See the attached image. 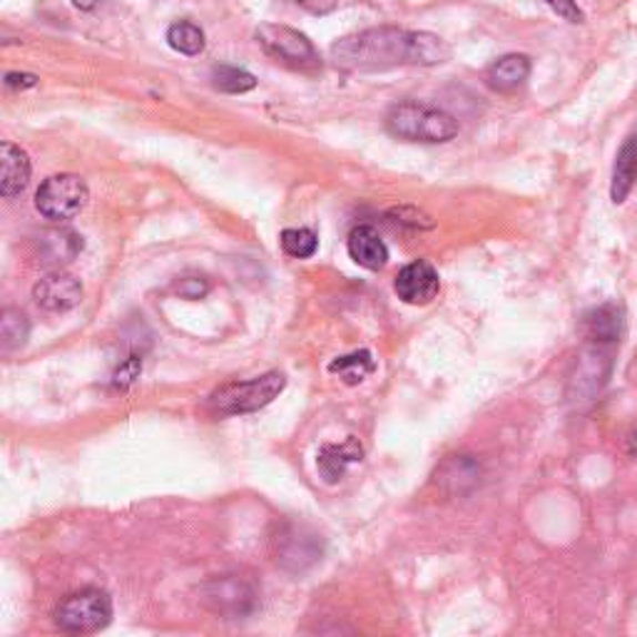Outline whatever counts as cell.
Here are the masks:
<instances>
[{"label":"cell","mask_w":637,"mask_h":637,"mask_svg":"<svg viewBox=\"0 0 637 637\" xmlns=\"http://www.w3.org/2000/svg\"><path fill=\"white\" fill-rule=\"evenodd\" d=\"M33 300L46 312H68L80 304L82 284L65 272H53L36 284Z\"/></svg>","instance_id":"9"},{"label":"cell","mask_w":637,"mask_h":637,"mask_svg":"<svg viewBox=\"0 0 637 637\" xmlns=\"http://www.w3.org/2000/svg\"><path fill=\"white\" fill-rule=\"evenodd\" d=\"M212 82H214V88L222 90V92H232V95L252 90L256 85V80L252 73H246V70H242V68H232V65L214 68Z\"/></svg>","instance_id":"21"},{"label":"cell","mask_w":637,"mask_h":637,"mask_svg":"<svg viewBox=\"0 0 637 637\" xmlns=\"http://www.w3.org/2000/svg\"><path fill=\"white\" fill-rule=\"evenodd\" d=\"M374 358L368 352H354L348 356H338L336 362H332L328 372L338 374L346 384H362L368 374H374Z\"/></svg>","instance_id":"19"},{"label":"cell","mask_w":637,"mask_h":637,"mask_svg":"<svg viewBox=\"0 0 637 637\" xmlns=\"http://www.w3.org/2000/svg\"><path fill=\"white\" fill-rule=\"evenodd\" d=\"M168 43L182 55H200L204 50V33L190 20H178L168 30Z\"/></svg>","instance_id":"20"},{"label":"cell","mask_w":637,"mask_h":637,"mask_svg":"<svg viewBox=\"0 0 637 637\" xmlns=\"http://www.w3.org/2000/svg\"><path fill=\"white\" fill-rule=\"evenodd\" d=\"M292 3L304 8V10H310V13H314V16H326L336 8V0H292Z\"/></svg>","instance_id":"26"},{"label":"cell","mask_w":637,"mask_h":637,"mask_svg":"<svg viewBox=\"0 0 637 637\" xmlns=\"http://www.w3.org/2000/svg\"><path fill=\"white\" fill-rule=\"evenodd\" d=\"M36 82H38L36 75H26V73H8L6 75L8 88H33Z\"/></svg>","instance_id":"27"},{"label":"cell","mask_w":637,"mask_h":637,"mask_svg":"<svg viewBox=\"0 0 637 637\" xmlns=\"http://www.w3.org/2000/svg\"><path fill=\"white\" fill-rule=\"evenodd\" d=\"M140 368H142V362H138V358H130V362L125 366H120L118 368V374H115V384L118 386H128L132 384L138 378L140 374Z\"/></svg>","instance_id":"25"},{"label":"cell","mask_w":637,"mask_h":637,"mask_svg":"<svg viewBox=\"0 0 637 637\" xmlns=\"http://www.w3.org/2000/svg\"><path fill=\"white\" fill-rule=\"evenodd\" d=\"M286 378L280 372H270L264 376L250 378V382H234L214 392L208 401L212 414L218 416H237V414H252L284 392Z\"/></svg>","instance_id":"3"},{"label":"cell","mask_w":637,"mask_h":637,"mask_svg":"<svg viewBox=\"0 0 637 637\" xmlns=\"http://www.w3.org/2000/svg\"><path fill=\"white\" fill-rule=\"evenodd\" d=\"M451 58V46L434 33L404 28H368L332 46V60L344 70H392L401 65H438Z\"/></svg>","instance_id":"1"},{"label":"cell","mask_w":637,"mask_h":637,"mask_svg":"<svg viewBox=\"0 0 637 637\" xmlns=\"http://www.w3.org/2000/svg\"><path fill=\"white\" fill-rule=\"evenodd\" d=\"M202 600L212 613L228 615V618H242V615H250L256 608L254 588L237 575L212 578L202 588Z\"/></svg>","instance_id":"7"},{"label":"cell","mask_w":637,"mask_h":637,"mask_svg":"<svg viewBox=\"0 0 637 637\" xmlns=\"http://www.w3.org/2000/svg\"><path fill=\"white\" fill-rule=\"evenodd\" d=\"M346 250L348 256L368 272L384 270L388 262V246L372 224H358V228H354L346 240Z\"/></svg>","instance_id":"10"},{"label":"cell","mask_w":637,"mask_h":637,"mask_svg":"<svg viewBox=\"0 0 637 637\" xmlns=\"http://www.w3.org/2000/svg\"><path fill=\"white\" fill-rule=\"evenodd\" d=\"M280 242H282V250L290 256H294V260H310V256H314L318 250L316 234L304 228L284 230Z\"/></svg>","instance_id":"22"},{"label":"cell","mask_w":637,"mask_h":637,"mask_svg":"<svg viewBox=\"0 0 637 637\" xmlns=\"http://www.w3.org/2000/svg\"><path fill=\"white\" fill-rule=\"evenodd\" d=\"M30 336V322L28 316L20 310H6L0 316V346L3 352L10 354L16 348L23 346Z\"/></svg>","instance_id":"18"},{"label":"cell","mask_w":637,"mask_h":637,"mask_svg":"<svg viewBox=\"0 0 637 637\" xmlns=\"http://www.w3.org/2000/svg\"><path fill=\"white\" fill-rule=\"evenodd\" d=\"M276 563H282L290 570H304L322 556L318 540L314 533H306L302 528H292L280 538V553H276Z\"/></svg>","instance_id":"13"},{"label":"cell","mask_w":637,"mask_h":637,"mask_svg":"<svg viewBox=\"0 0 637 637\" xmlns=\"http://www.w3.org/2000/svg\"><path fill=\"white\" fill-rule=\"evenodd\" d=\"M583 332L590 344L598 346L618 344L623 334V310L618 304L595 306V310L585 314L583 318Z\"/></svg>","instance_id":"14"},{"label":"cell","mask_w":637,"mask_h":637,"mask_svg":"<svg viewBox=\"0 0 637 637\" xmlns=\"http://www.w3.org/2000/svg\"><path fill=\"white\" fill-rule=\"evenodd\" d=\"M628 446H630V456L637 461V426L633 428V434H630V441H628Z\"/></svg>","instance_id":"29"},{"label":"cell","mask_w":637,"mask_h":637,"mask_svg":"<svg viewBox=\"0 0 637 637\" xmlns=\"http://www.w3.org/2000/svg\"><path fill=\"white\" fill-rule=\"evenodd\" d=\"M82 252V237L73 230H46L38 237V256L43 264H68Z\"/></svg>","instance_id":"16"},{"label":"cell","mask_w":637,"mask_h":637,"mask_svg":"<svg viewBox=\"0 0 637 637\" xmlns=\"http://www.w3.org/2000/svg\"><path fill=\"white\" fill-rule=\"evenodd\" d=\"M112 620V600L105 590L85 588L68 595L58 605L55 623L58 628L70 635H90L108 628Z\"/></svg>","instance_id":"4"},{"label":"cell","mask_w":637,"mask_h":637,"mask_svg":"<svg viewBox=\"0 0 637 637\" xmlns=\"http://www.w3.org/2000/svg\"><path fill=\"white\" fill-rule=\"evenodd\" d=\"M635 182H637V135H630L618 150V158H615L613 182H610L613 202L623 204L628 200Z\"/></svg>","instance_id":"17"},{"label":"cell","mask_w":637,"mask_h":637,"mask_svg":"<svg viewBox=\"0 0 637 637\" xmlns=\"http://www.w3.org/2000/svg\"><path fill=\"white\" fill-rule=\"evenodd\" d=\"M30 170L33 168H30L26 150H20L13 142L0 145V194L6 200L18 198L28 188Z\"/></svg>","instance_id":"11"},{"label":"cell","mask_w":637,"mask_h":637,"mask_svg":"<svg viewBox=\"0 0 637 637\" xmlns=\"http://www.w3.org/2000/svg\"><path fill=\"white\" fill-rule=\"evenodd\" d=\"M210 284L204 280H198V276H188L178 284V294L184 296V300H200V296L208 294Z\"/></svg>","instance_id":"24"},{"label":"cell","mask_w":637,"mask_h":637,"mask_svg":"<svg viewBox=\"0 0 637 637\" xmlns=\"http://www.w3.org/2000/svg\"><path fill=\"white\" fill-rule=\"evenodd\" d=\"M528 78H530V58L520 53H510L493 60L486 68V73H483L486 85L496 92L518 90Z\"/></svg>","instance_id":"15"},{"label":"cell","mask_w":637,"mask_h":637,"mask_svg":"<svg viewBox=\"0 0 637 637\" xmlns=\"http://www.w3.org/2000/svg\"><path fill=\"white\" fill-rule=\"evenodd\" d=\"M73 6L80 10H92L98 6V0H73Z\"/></svg>","instance_id":"28"},{"label":"cell","mask_w":637,"mask_h":637,"mask_svg":"<svg viewBox=\"0 0 637 637\" xmlns=\"http://www.w3.org/2000/svg\"><path fill=\"white\" fill-rule=\"evenodd\" d=\"M546 3L556 10L560 18L568 20V23H583L585 16L578 8V0H546Z\"/></svg>","instance_id":"23"},{"label":"cell","mask_w":637,"mask_h":637,"mask_svg":"<svg viewBox=\"0 0 637 637\" xmlns=\"http://www.w3.org/2000/svg\"><path fill=\"white\" fill-rule=\"evenodd\" d=\"M386 130L398 140L436 145L458 135V120L444 110L408 100L386 112Z\"/></svg>","instance_id":"2"},{"label":"cell","mask_w":637,"mask_h":637,"mask_svg":"<svg viewBox=\"0 0 637 637\" xmlns=\"http://www.w3.org/2000/svg\"><path fill=\"white\" fill-rule=\"evenodd\" d=\"M364 458V446L354 436H348L344 444H326L316 456V468L326 483H338L344 478L346 468L358 464Z\"/></svg>","instance_id":"12"},{"label":"cell","mask_w":637,"mask_h":637,"mask_svg":"<svg viewBox=\"0 0 637 637\" xmlns=\"http://www.w3.org/2000/svg\"><path fill=\"white\" fill-rule=\"evenodd\" d=\"M394 290L398 294L401 302L414 304V306H424L428 302L436 300V294L441 290V280L438 272L434 270V264L426 260H416L406 264L404 270L398 272Z\"/></svg>","instance_id":"8"},{"label":"cell","mask_w":637,"mask_h":637,"mask_svg":"<svg viewBox=\"0 0 637 637\" xmlns=\"http://www.w3.org/2000/svg\"><path fill=\"white\" fill-rule=\"evenodd\" d=\"M90 200L88 184L78 174H55L48 178L36 194V208L46 220L68 222L85 210Z\"/></svg>","instance_id":"6"},{"label":"cell","mask_w":637,"mask_h":637,"mask_svg":"<svg viewBox=\"0 0 637 637\" xmlns=\"http://www.w3.org/2000/svg\"><path fill=\"white\" fill-rule=\"evenodd\" d=\"M256 40H260V46L264 48L266 55H272L284 65L302 70V73L322 70V58H318L312 40L300 33V30L266 23L256 30Z\"/></svg>","instance_id":"5"}]
</instances>
